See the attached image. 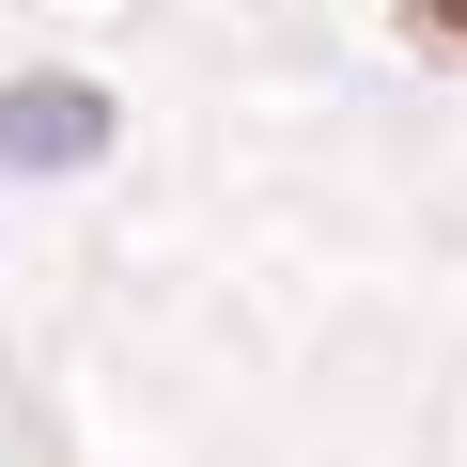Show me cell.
Instances as JSON below:
<instances>
[{
	"mask_svg": "<svg viewBox=\"0 0 467 467\" xmlns=\"http://www.w3.org/2000/svg\"><path fill=\"white\" fill-rule=\"evenodd\" d=\"M0 156L16 171H94L109 156V94L94 78H16L0 94Z\"/></svg>",
	"mask_w": 467,
	"mask_h": 467,
	"instance_id": "1",
	"label": "cell"
},
{
	"mask_svg": "<svg viewBox=\"0 0 467 467\" xmlns=\"http://www.w3.org/2000/svg\"><path fill=\"white\" fill-rule=\"evenodd\" d=\"M389 16H405V32L436 47V63H467V0H389Z\"/></svg>",
	"mask_w": 467,
	"mask_h": 467,
	"instance_id": "2",
	"label": "cell"
}]
</instances>
